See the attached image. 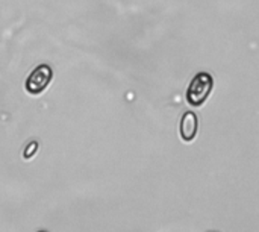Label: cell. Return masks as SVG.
Masks as SVG:
<instances>
[{"instance_id": "1", "label": "cell", "mask_w": 259, "mask_h": 232, "mask_svg": "<svg viewBox=\"0 0 259 232\" xmlns=\"http://www.w3.org/2000/svg\"><path fill=\"white\" fill-rule=\"evenodd\" d=\"M212 85H214L212 78L208 73H199L193 79V82L187 91V100L193 106H200L208 99V96L211 94Z\"/></svg>"}, {"instance_id": "2", "label": "cell", "mask_w": 259, "mask_h": 232, "mask_svg": "<svg viewBox=\"0 0 259 232\" xmlns=\"http://www.w3.org/2000/svg\"><path fill=\"white\" fill-rule=\"evenodd\" d=\"M52 76H53V71H52V68L49 65L42 64V65L36 67L30 73V76L27 78V81H26V90L30 94H39V93H42L47 88V85L50 84Z\"/></svg>"}, {"instance_id": "3", "label": "cell", "mask_w": 259, "mask_h": 232, "mask_svg": "<svg viewBox=\"0 0 259 232\" xmlns=\"http://www.w3.org/2000/svg\"><path fill=\"white\" fill-rule=\"evenodd\" d=\"M199 131L197 115L194 112H185L181 120V137L184 141H193Z\"/></svg>"}, {"instance_id": "4", "label": "cell", "mask_w": 259, "mask_h": 232, "mask_svg": "<svg viewBox=\"0 0 259 232\" xmlns=\"http://www.w3.org/2000/svg\"><path fill=\"white\" fill-rule=\"evenodd\" d=\"M35 147H38V144H36V143H30V146L27 147V152H24L23 157H24V158H30V157L35 153V150H32V149H35Z\"/></svg>"}]
</instances>
